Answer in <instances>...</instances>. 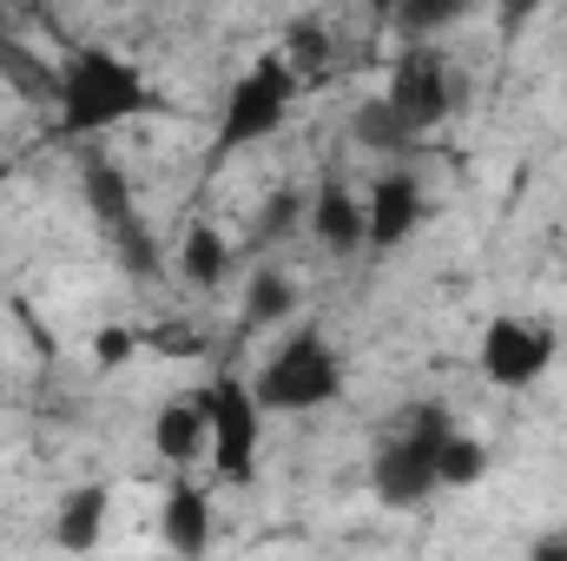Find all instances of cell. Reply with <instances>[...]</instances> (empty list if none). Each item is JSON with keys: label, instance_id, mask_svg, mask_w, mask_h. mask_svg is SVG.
<instances>
[{"label": "cell", "instance_id": "1", "mask_svg": "<svg viewBox=\"0 0 567 561\" xmlns=\"http://www.w3.org/2000/svg\"><path fill=\"white\" fill-rule=\"evenodd\" d=\"M152 80L140 60L113 53V47H80L66 53L60 80H53V106H60V133L66 140H100L113 126H133L152 113Z\"/></svg>", "mask_w": 567, "mask_h": 561}, {"label": "cell", "instance_id": "2", "mask_svg": "<svg viewBox=\"0 0 567 561\" xmlns=\"http://www.w3.org/2000/svg\"><path fill=\"white\" fill-rule=\"evenodd\" d=\"M265 417H310L323 404L343 397V357L323 344V330H297L265 357V370L251 377Z\"/></svg>", "mask_w": 567, "mask_h": 561}, {"label": "cell", "instance_id": "3", "mask_svg": "<svg viewBox=\"0 0 567 561\" xmlns=\"http://www.w3.org/2000/svg\"><path fill=\"white\" fill-rule=\"evenodd\" d=\"M449 429H455V417H449L442 404H423V410H410L403 429L377 449V462H370V489H377L383 509H423L429 496H442L435 449H442Z\"/></svg>", "mask_w": 567, "mask_h": 561}, {"label": "cell", "instance_id": "4", "mask_svg": "<svg viewBox=\"0 0 567 561\" xmlns=\"http://www.w3.org/2000/svg\"><path fill=\"white\" fill-rule=\"evenodd\" d=\"M205 417H212V442L205 462L225 489H251L258 482V456H265V404L245 377H212L205 384Z\"/></svg>", "mask_w": 567, "mask_h": 561}, {"label": "cell", "instance_id": "5", "mask_svg": "<svg viewBox=\"0 0 567 561\" xmlns=\"http://www.w3.org/2000/svg\"><path fill=\"white\" fill-rule=\"evenodd\" d=\"M383 100H390V113L403 120V133L423 140V133H435V126L462 106V73L449 67V53H442L435 40H410V47L396 53L390 80H383Z\"/></svg>", "mask_w": 567, "mask_h": 561}, {"label": "cell", "instance_id": "6", "mask_svg": "<svg viewBox=\"0 0 567 561\" xmlns=\"http://www.w3.org/2000/svg\"><path fill=\"white\" fill-rule=\"evenodd\" d=\"M290 100H297V67L290 60H251L238 80H231V93H225V113H218V145L225 152H238V145H258L284 133V120H290Z\"/></svg>", "mask_w": 567, "mask_h": 561}, {"label": "cell", "instance_id": "7", "mask_svg": "<svg viewBox=\"0 0 567 561\" xmlns=\"http://www.w3.org/2000/svg\"><path fill=\"white\" fill-rule=\"evenodd\" d=\"M555 364V324L535 317H488L475 337V370L495 390H535Z\"/></svg>", "mask_w": 567, "mask_h": 561}, {"label": "cell", "instance_id": "8", "mask_svg": "<svg viewBox=\"0 0 567 561\" xmlns=\"http://www.w3.org/2000/svg\"><path fill=\"white\" fill-rule=\"evenodd\" d=\"M303 225H310V238H317L323 252H337V258H350V252H363V245H370L363 192H350V185H337V178H323V185L310 192Z\"/></svg>", "mask_w": 567, "mask_h": 561}, {"label": "cell", "instance_id": "9", "mask_svg": "<svg viewBox=\"0 0 567 561\" xmlns=\"http://www.w3.org/2000/svg\"><path fill=\"white\" fill-rule=\"evenodd\" d=\"M363 212H370V252H396L416 238L423 225V185L410 172H383L370 192H363Z\"/></svg>", "mask_w": 567, "mask_h": 561}, {"label": "cell", "instance_id": "10", "mask_svg": "<svg viewBox=\"0 0 567 561\" xmlns=\"http://www.w3.org/2000/svg\"><path fill=\"white\" fill-rule=\"evenodd\" d=\"M205 442H212L205 390H192V397H172V404H158V417H152V456H165L172 469H192V462H205Z\"/></svg>", "mask_w": 567, "mask_h": 561}, {"label": "cell", "instance_id": "11", "mask_svg": "<svg viewBox=\"0 0 567 561\" xmlns=\"http://www.w3.org/2000/svg\"><path fill=\"white\" fill-rule=\"evenodd\" d=\"M158 542L172 555H205L212 549V496L198 482H185V469H178V482L158 502Z\"/></svg>", "mask_w": 567, "mask_h": 561}, {"label": "cell", "instance_id": "12", "mask_svg": "<svg viewBox=\"0 0 567 561\" xmlns=\"http://www.w3.org/2000/svg\"><path fill=\"white\" fill-rule=\"evenodd\" d=\"M106 516H113V489L106 482H80L60 496V516H53V542L60 549H93L106 536Z\"/></svg>", "mask_w": 567, "mask_h": 561}, {"label": "cell", "instance_id": "13", "mask_svg": "<svg viewBox=\"0 0 567 561\" xmlns=\"http://www.w3.org/2000/svg\"><path fill=\"white\" fill-rule=\"evenodd\" d=\"M178 278L198 284V290H218L231 278V238L218 225H192L185 245H178Z\"/></svg>", "mask_w": 567, "mask_h": 561}, {"label": "cell", "instance_id": "14", "mask_svg": "<svg viewBox=\"0 0 567 561\" xmlns=\"http://www.w3.org/2000/svg\"><path fill=\"white\" fill-rule=\"evenodd\" d=\"M435 469H442V489H475V482L488 476V442L455 422V429L442 436V449H435Z\"/></svg>", "mask_w": 567, "mask_h": 561}, {"label": "cell", "instance_id": "15", "mask_svg": "<svg viewBox=\"0 0 567 561\" xmlns=\"http://www.w3.org/2000/svg\"><path fill=\"white\" fill-rule=\"evenodd\" d=\"M475 13V0H396V27H403V40H442L449 27H462Z\"/></svg>", "mask_w": 567, "mask_h": 561}, {"label": "cell", "instance_id": "16", "mask_svg": "<svg viewBox=\"0 0 567 561\" xmlns=\"http://www.w3.org/2000/svg\"><path fill=\"white\" fill-rule=\"evenodd\" d=\"M297 310V278L290 272H258V278L245 284V324H284Z\"/></svg>", "mask_w": 567, "mask_h": 561}, {"label": "cell", "instance_id": "17", "mask_svg": "<svg viewBox=\"0 0 567 561\" xmlns=\"http://www.w3.org/2000/svg\"><path fill=\"white\" fill-rule=\"evenodd\" d=\"M86 198H93V212H100L106 225H126V218H140V212H133V185H126V178H120L106 159H93V165H86Z\"/></svg>", "mask_w": 567, "mask_h": 561}, {"label": "cell", "instance_id": "18", "mask_svg": "<svg viewBox=\"0 0 567 561\" xmlns=\"http://www.w3.org/2000/svg\"><path fill=\"white\" fill-rule=\"evenodd\" d=\"M357 145H370V152H390V145H410V133H403V120L390 113V100L377 93L363 113H357Z\"/></svg>", "mask_w": 567, "mask_h": 561}, {"label": "cell", "instance_id": "19", "mask_svg": "<svg viewBox=\"0 0 567 561\" xmlns=\"http://www.w3.org/2000/svg\"><path fill=\"white\" fill-rule=\"evenodd\" d=\"M140 330H133V324H106V330H93V364H100V370H120V364H133V357H140Z\"/></svg>", "mask_w": 567, "mask_h": 561}, {"label": "cell", "instance_id": "20", "mask_svg": "<svg viewBox=\"0 0 567 561\" xmlns=\"http://www.w3.org/2000/svg\"><path fill=\"white\" fill-rule=\"evenodd\" d=\"M542 7H548V0H495V20H502V33L515 40V33H522V27H528Z\"/></svg>", "mask_w": 567, "mask_h": 561}, {"label": "cell", "instance_id": "21", "mask_svg": "<svg viewBox=\"0 0 567 561\" xmlns=\"http://www.w3.org/2000/svg\"><path fill=\"white\" fill-rule=\"evenodd\" d=\"M363 7H370V20H390L396 13V0H363Z\"/></svg>", "mask_w": 567, "mask_h": 561}]
</instances>
